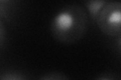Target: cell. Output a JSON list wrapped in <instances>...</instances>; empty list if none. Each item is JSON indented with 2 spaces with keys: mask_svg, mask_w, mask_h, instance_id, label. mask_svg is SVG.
<instances>
[{
  "mask_svg": "<svg viewBox=\"0 0 121 80\" xmlns=\"http://www.w3.org/2000/svg\"><path fill=\"white\" fill-rule=\"evenodd\" d=\"M90 16L84 6L69 4L60 8L52 17L50 31L60 43L72 44L81 40L89 27Z\"/></svg>",
  "mask_w": 121,
  "mask_h": 80,
  "instance_id": "6da1fadb",
  "label": "cell"
},
{
  "mask_svg": "<svg viewBox=\"0 0 121 80\" xmlns=\"http://www.w3.org/2000/svg\"><path fill=\"white\" fill-rule=\"evenodd\" d=\"M100 31L108 37L121 35V1H106L95 20Z\"/></svg>",
  "mask_w": 121,
  "mask_h": 80,
  "instance_id": "7a4b0ae2",
  "label": "cell"
},
{
  "mask_svg": "<svg viewBox=\"0 0 121 80\" xmlns=\"http://www.w3.org/2000/svg\"><path fill=\"white\" fill-rule=\"evenodd\" d=\"M105 3L106 1H87L83 3V5L88 12L90 18L95 21L102 7L105 5Z\"/></svg>",
  "mask_w": 121,
  "mask_h": 80,
  "instance_id": "3957f363",
  "label": "cell"
},
{
  "mask_svg": "<svg viewBox=\"0 0 121 80\" xmlns=\"http://www.w3.org/2000/svg\"><path fill=\"white\" fill-rule=\"evenodd\" d=\"M0 80H28L26 75L20 71L7 70L3 71L0 75Z\"/></svg>",
  "mask_w": 121,
  "mask_h": 80,
  "instance_id": "277c9868",
  "label": "cell"
},
{
  "mask_svg": "<svg viewBox=\"0 0 121 80\" xmlns=\"http://www.w3.org/2000/svg\"><path fill=\"white\" fill-rule=\"evenodd\" d=\"M39 80H70L69 77L63 72L52 71L43 75Z\"/></svg>",
  "mask_w": 121,
  "mask_h": 80,
  "instance_id": "5b68a950",
  "label": "cell"
},
{
  "mask_svg": "<svg viewBox=\"0 0 121 80\" xmlns=\"http://www.w3.org/2000/svg\"><path fill=\"white\" fill-rule=\"evenodd\" d=\"M94 80H121V75L112 71H106L97 76Z\"/></svg>",
  "mask_w": 121,
  "mask_h": 80,
  "instance_id": "8992f818",
  "label": "cell"
},
{
  "mask_svg": "<svg viewBox=\"0 0 121 80\" xmlns=\"http://www.w3.org/2000/svg\"><path fill=\"white\" fill-rule=\"evenodd\" d=\"M113 39H114V41H113V47H114V50L116 51V53L119 56H121V35L116 37V38H113Z\"/></svg>",
  "mask_w": 121,
  "mask_h": 80,
  "instance_id": "52a82bcc",
  "label": "cell"
}]
</instances>
